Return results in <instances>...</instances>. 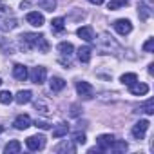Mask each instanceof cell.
I'll return each mask as SVG.
<instances>
[{
  "label": "cell",
  "mask_w": 154,
  "mask_h": 154,
  "mask_svg": "<svg viewBox=\"0 0 154 154\" xmlns=\"http://www.w3.org/2000/svg\"><path fill=\"white\" fill-rule=\"evenodd\" d=\"M98 44H100V51H107V53H114V54L120 51V45L112 40V36H109L105 33L98 38Z\"/></svg>",
  "instance_id": "cell-1"
},
{
  "label": "cell",
  "mask_w": 154,
  "mask_h": 154,
  "mask_svg": "<svg viewBox=\"0 0 154 154\" xmlns=\"http://www.w3.org/2000/svg\"><path fill=\"white\" fill-rule=\"evenodd\" d=\"M20 40V49L22 51H31V49H35L36 47V40H38V35H35V33H24L22 36H18Z\"/></svg>",
  "instance_id": "cell-2"
},
{
  "label": "cell",
  "mask_w": 154,
  "mask_h": 154,
  "mask_svg": "<svg viewBox=\"0 0 154 154\" xmlns=\"http://www.w3.org/2000/svg\"><path fill=\"white\" fill-rule=\"evenodd\" d=\"M58 51H60V54H62V63L63 65H69V60H71V56H72V51H74V47H72V44H69V42H62V44H58Z\"/></svg>",
  "instance_id": "cell-3"
},
{
  "label": "cell",
  "mask_w": 154,
  "mask_h": 154,
  "mask_svg": "<svg viewBox=\"0 0 154 154\" xmlns=\"http://www.w3.org/2000/svg\"><path fill=\"white\" fill-rule=\"evenodd\" d=\"M26 145L29 150H42L45 147V138L42 134H36V136H29L26 140Z\"/></svg>",
  "instance_id": "cell-4"
},
{
  "label": "cell",
  "mask_w": 154,
  "mask_h": 154,
  "mask_svg": "<svg viewBox=\"0 0 154 154\" xmlns=\"http://www.w3.org/2000/svg\"><path fill=\"white\" fill-rule=\"evenodd\" d=\"M45 76H47V71H45V67L38 65V67H33V69H31L29 78H31V82H33V84L40 85V84H44V82H45Z\"/></svg>",
  "instance_id": "cell-5"
},
{
  "label": "cell",
  "mask_w": 154,
  "mask_h": 154,
  "mask_svg": "<svg viewBox=\"0 0 154 154\" xmlns=\"http://www.w3.org/2000/svg\"><path fill=\"white\" fill-rule=\"evenodd\" d=\"M149 122L147 120H140L134 127H132V136L136 138V140H143L145 138V132H147V129H149Z\"/></svg>",
  "instance_id": "cell-6"
},
{
  "label": "cell",
  "mask_w": 154,
  "mask_h": 154,
  "mask_svg": "<svg viewBox=\"0 0 154 154\" xmlns=\"http://www.w3.org/2000/svg\"><path fill=\"white\" fill-rule=\"evenodd\" d=\"M112 141H114V136H112V134H102V136H98V140H96L98 149H96V150H103V152H107V150L111 149Z\"/></svg>",
  "instance_id": "cell-7"
},
{
  "label": "cell",
  "mask_w": 154,
  "mask_h": 154,
  "mask_svg": "<svg viewBox=\"0 0 154 154\" xmlns=\"http://www.w3.org/2000/svg\"><path fill=\"white\" fill-rule=\"evenodd\" d=\"M114 29L120 33V35H129L131 31H132V24L129 22V20H125V18H120V20H116L114 22Z\"/></svg>",
  "instance_id": "cell-8"
},
{
  "label": "cell",
  "mask_w": 154,
  "mask_h": 154,
  "mask_svg": "<svg viewBox=\"0 0 154 154\" xmlns=\"http://www.w3.org/2000/svg\"><path fill=\"white\" fill-rule=\"evenodd\" d=\"M26 20H27V24H31V26H35V27H42V26H44V15L38 13V11L27 13Z\"/></svg>",
  "instance_id": "cell-9"
},
{
  "label": "cell",
  "mask_w": 154,
  "mask_h": 154,
  "mask_svg": "<svg viewBox=\"0 0 154 154\" xmlns=\"http://www.w3.org/2000/svg\"><path fill=\"white\" fill-rule=\"evenodd\" d=\"M76 91L84 98H93V85L89 82H78L76 84Z\"/></svg>",
  "instance_id": "cell-10"
},
{
  "label": "cell",
  "mask_w": 154,
  "mask_h": 154,
  "mask_svg": "<svg viewBox=\"0 0 154 154\" xmlns=\"http://www.w3.org/2000/svg\"><path fill=\"white\" fill-rule=\"evenodd\" d=\"M129 89H131V93L136 94V96H145V94L149 93V85H147V84H141V82H138V80H136L134 84H131Z\"/></svg>",
  "instance_id": "cell-11"
},
{
  "label": "cell",
  "mask_w": 154,
  "mask_h": 154,
  "mask_svg": "<svg viewBox=\"0 0 154 154\" xmlns=\"http://www.w3.org/2000/svg\"><path fill=\"white\" fill-rule=\"evenodd\" d=\"M13 76H15L17 80H20V82L27 80V76H29L27 67H26V65H22V63H17V65L13 67Z\"/></svg>",
  "instance_id": "cell-12"
},
{
  "label": "cell",
  "mask_w": 154,
  "mask_h": 154,
  "mask_svg": "<svg viewBox=\"0 0 154 154\" xmlns=\"http://www.w3.org/2000/svg\"><path fill=\"white\" fill-rule=\"evenodd\" d=\"M76 33H78V36L82 40H85V42H93L94 40V31H93L91 26H84V27H80Z\"/></svg>",
  "instance_id": "cell-13"
},
{
  "label": "cell",
  "mask_w": 154,
  "mask_h": 154,
  "mask_svg": "<svg viewBox=\"0 0 154 154\" xmlns=\"http://www.w3.org/2000/svg\"><path fill=\"white\" fill-rule=\"evenodd\" d=\"M18 131H26L27 127H31V118L27 116V114H20V116H17V120H15V123H13Z\"/></svg>",
  "instance_id": "cell-14"
},
{
  "label": "cell",
  "mask_w": 154,
  "mask_h": 154,
  "mask_svg": "<svg viewBox=\"0 0 154 154\" xmlns=\"http://www.w3.org/2000/svg\"><path fill=\"white\" fill-rule=\"evenodd\" d=\"M31 98H33V93H31V91H18L13 100H15L18 105H24V103H29Z\"/></svg>",
  "instance_id": "cell-15"
},
{
  "label": "cell",
  "mask_w": 154,
  "mask_h": 154,
  "mask_svg": "<svg viewBox=\"0 0 154 154\" xmlns=\"http://www.w3.org/2000/svg\"><path fill=\"white\" fill-rule=\"evenodd\" d=\"M49 87H51V91H53V93H60V91L65 87V80L58 78V76H53L51 82H49Z\"/></svg>",
  "instance_id": "cell-16"
},
{
  "label": "cell",
  "mask_w": 154,
  "mask_h": 154,
  "mask_svg": "<svg viewBox=\"0 0 154 154\" xmlns=\"http://www.w3.org/2000/svg\"><path fill=\"white\" fill-rule=\"evenodd\" d=\"M91 53H93V49H91L89 45L80 47V49H78V60H80L82 63H87V62L91 60Z\"/></svg>",
  "instance_id": "cell-17"
},
{
  "label": "cell",
  "mask_w": 154,
  "mask_h": 154,
  "mask_svg": "<svg viewBox=\"0 0 154 154\" xmlns=\"http://www.w3.org/2000/svg\"><path fill=\"white\" fill-rule=\"evenodd\" d=\"M18 26L17 18H2L0 20V29H4V31H11Z\"/></svg>",
  "instance_id": "cell-18"
},
{
  "label": "cell",
  "mask_w": 154,
  "mask_h": 154,
  "mask_svg": "<svg viewBox=\"0 0 154 154\" xmlns=\"http://www.w3.org/2000/svg\"><path fill=\"white\" fill-rule=\"evenodd\" d=\"M20 149H22L20 141L13 140V141H9V143L4 147V152H6V154H17V152H20Z\"/></svg>",
  "instance_id": "cell-19"
},
{
  "label": "cell",
  "mask_w": 154,
  "mask_h": 154,
  "mask_svg": "<svg viewBox=\"0 0 154 154\" xmlns=\"http://www.w3.org/2000/svg\"><path fill=\"white\" fill-rule=\"evenodd\" d=\"M35 2L45 11H54V8H56V0H35Z\"/></svg>",
  "instance_id": "cell-20"
},
{
  "label": "cell",
  "mask_w": 154,
  "mask_h": 154,
  "mask_svg": "<svg viewBox=\"0 0 154 154\" xmlns=\"http://www.w3.org/2000/svg\"><path fill=\"white\" fill-rule=\"evenodd\" d=\"M54 150H56V152H74V150H76V147L65 140V141H62V143H60V145H58Z\"/></svg>",
  "instance_id": "cell-21"
},
{
  "label": "cell",
  "mask_w": 154,
  "mask_h": 154,
  "mask_svg": "<svg viewBox=\"0 0 154 154\" xmlns=\"http://www.w3.org/2000/svg\"><path fill=\"white\" fill-rule=\"evenodd\" d=\"M63 24H65L63 18H54V20L51 22V29H53V33H63Z\"/></svg>",
  "instance_id": "cell-22"
},
{
  "label": "cell",
  "mask_w": 154,
  "mask_h": 154,
  "mask_svg": "<svg viewBox=\"0 0 154 154\" xmlns=\"http://www.w3.org/2000/svg\"><path fill=\"white\" fill-rule=\"evenodd\" d=\"M67 131H69V125H67V123H60V125L53 131V138H62V136L67 134Z\"/></svg>",
  "instance_id": "cell-23"
},
{
  "label": "cell",
  "mask_w": 154,
  "mask_h": 154,
  "mask_svg": "<svg viewBox=\"0 0 154 154\" xmlns=\"http://www.w3.org/2000/svg\"><path fill=\"white\" fill-rule=\"evenodd\" d=\"M138 15H140L141 20H147L150 17V8L145 6V4H138Z\"/></svg>",
  "instance_id": "cell-24"
},
{
  "label": "cell",
  "mask_w": 154,
  "mask_h": 154,
  "mask_svg": "<svg viewBox=\"0 0 154 154\" xmlns=\"http://www.w3.org/2000/svg\"><path fill=\"white\" fill-rule=\"evenodd\" d=\"M109 150H114V152H125V150H127V143H125V141H118V140H114Z\"/></svg>",
  "instance_id": "cell-25"
},
{
  "label": "cell",
  "mask_w": 154,
  "mask_h": 154,
  "mask_svg": "<svg viewBox=\"0 0 154 154\" xmlns=\"http://www.w3.org/2000/svg\"><path fill=\"white\" fill-rule=\"evenodd\" d=\"M129 2H131V0H111V2H109V9H111V11H116V9H120V8L127 6Z\"/></svg>",
  "instance_id": "cell-26"
},
{
  "label": "cell",
  "mask_w": 154,
  "mask_h": 154,
  "mask_svg": "<svg viewBox=\"0 0 154 154\" xmlns=\"http://www.w3.org/2000/svg\"><path fill=\"white\" fill-rule=\"evenodd\" d=\"M120 80H122V84H125V85H131V84H134V82L138 80V76H136L134 72H127V74H123V76H122Z\"/></svg>",
  "instance_id": "cell-27"
},
{
  "label": "cell",
  "mask_w": 154,
  "mask_h": 154,
  "mask_svg": "<svg viewBox=\"0 0 154 154\" xmlns=\"http://www.w3.org/2000/svg\"><path fill=\"white\" fill-rule=\"evenodd\" d=\"M140 111H143L145 114H154V100H147V102L140 107Z\"/></svg>",
  "instance_id": "cell-28"
},
{
  "label": "cell",
  "mask_w": 154,
  "mask_h": 154,
  "mask_svg": "<svg viewBox=\"0 0 154 154\" xmlns=\"http://www.w3.org/2000/svg\"><path fill=\"white\" fill-rule=\"evenodd\" d=\"M13 94L9 93V91H2V93H0V103H4V105H8V103H11L13 102Z\"/></svg>",
  "instance_id": "cell-29"
},
{
  "label": "cell",
  "mask_w": 154,
  "mask_h": 154,
  "mask_svg": "<svg viewBox=\"0 0 154 154\" xmlns=\"http://www.w3.org/2000/svg\"><path fill=\"white\" fill-rule=\"evenodd\" d=\"M72 141H74V143H78V145H84V143H85V134L80 132V131H78V132H74V134H72Z\"/></svg>",
  "instance_id": "cell-30"
},
{
  "label": "cell",
  "mask_w": 154,
  "mask_h": 154,
  "mask_svg": "<svg viewBox=\"0 0 154 154\" xmlns=\"http://www.w3.org/2000/svg\"><path fill=\"white\" fill-rule=\"evenodd\" d=\"M143 51H145V53H152V51H154V38H149V40L143 44Z\"/></svg>",
  "instance_id": "cell-31"
},
{
  "label": "cell",
  "mask_w": 154,
  "mask_h": 154,
  "mask_svg": "<svg viewBox=\"0 0 154 154\" xmlns=\"http://www.w3.org/2000/svg\"><path fill=\"white\" fill-rule=\"evenodd\" d=\"M35 127H38V129H49L51 123H49V122H44V120H36V122H35Z\"/></svg>",
  "instance_id": "cell-32"
},
{
  "label": "cell",
  "mask_w": 154,
  "mask_h": 154,
  "mask_svg": "<svg viewBox=\"0 0 154 154\" xmlns=\"http://www.w3.org/2000/svg\"><path fill=\"white\" fill-rule=\"evenodd\" d=\"M8 13H9V6L4 0H0V15H8Z\"/></svg>",
  "instance_id": "cell-33"
},
{
  "label": "cell",
  "mask_w": 154,
  "mask_h": 154,
  "mask_svg": "<svg viewBox=\"0 0 154 154\" xmlns=\"http://www.w3.org/2000/svg\"><path fill=\"white\" fill-rule=\"evenodd\" d=\"M35 107H36V109H42V112H47V107H45L42 102H35Z\"/></svg>",
  "instance_id": "cell-34"
},
{
  "label": "cell",
  "mask_w": 154,
  "mask_h": 154,
  "mask_svg": "<svg viewBox=\"0 0 154 154\" xmlns=\"http://www.w3.org/2000/svg\"><path fill=\"white\" fill-rule=\"evenodd\" d=\"M91 4H94V6H100V4H103V0H89Z\"/></svg>",
  "instance_id": "cell-35"
},
{
  "label": "cell",
  "mask_w": 154,
  "mask_h": 154,
  "mask_svg": "<svg viewBox=\"0 0 154 154\" xmlns=\"http://www.w3.org/2000/svg\"><path fill=\"white\" fill-rule=\"evenodd\" d=\"M0 84H2V80H0Z\"/></svg>",
  "instance_id": "cell-36"
}]
</instances>
